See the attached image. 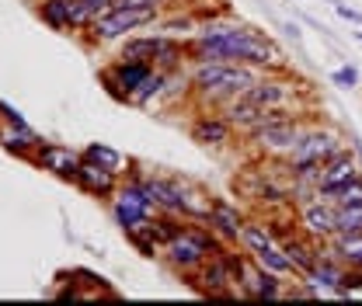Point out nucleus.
Wrapping results in <instances>:
<instances>
[{"mask_svg":"<svg viewBox=\"0 0 362 306\" xmlns=\"http://www.w3.org/2000/svg\"><path fill=\"white\" fill-rule=\"evenodd\" d=\"M188 45V63H240V66H255V70H289L282 49L272 42L265 32L240 25V21H202L199 32L192 39H185Z\"/></svg>","mask_w":362,"mask_h":306,"instance_id":"nucleus-1","label":"nucleus"},{"mask_svg":"<svg viewBox=\"0 0 362 306\" xmlns=\"http://www.w3.org/2000/svg\"><path fill=\"white\" fill-rule=\"evenodd\" d=\"M265 70L240 66V63H188V84L199 105L223 108L233 98L247 94V88L262 77Z\"/></svg>","mask_w":362,"mask_h":306,"instance_id":"nucleus-2","label":"nucleus"},{"mask_svg":"<svg viewBox=\"0 0 362 306\" xmlns=\"http://www.w3.org/2000/svg\"><path fill=\"white\" fill-rule=\"evenodd\" d=\"M345 150H349L345 146V136L338 129H331L327 122H310L303 129V136L296 139V146L282 157V164H286L289 177H317V171L327 160H334Z\"/></svg>","mask_w":362,"mask_h":306,"instance_id":"nucleus-3","label":"nucleus"},{"mask_svg":"<svg viewBox=\"0 0 362 306\" xmlns=\"http://www.w3.org/2000/svg\"><path fill=\"white\" fill-rule=\"evenodd\" d=\"M220 247H223V240H220L206 223H199V219H185L178 233L164 244L160 258L171 264L181 278H192V275L202 268V261H206L209 254H216Z\"/></svg>","mask_w":362,"mask_h":306,"instance_id":"nucleus-4","label":"nucleus"},{"mask_svg":"<svg viewBox=\"0 0 362 306\" xmlns=\"http://www.w3.org/2000/svg\"><path fill=\"white\" fill-rule=\"evenodd\" d=\"M164 18V7L157 4H139V7H108L101 18H94L88 28L90 42H115V39H129L133 32L157 25Z\"/></svg>","mask_w":362,"mask_h":306,"instance_id":"nucleus-5","label":"nucleus"},{"mask_svg":"<svg viewBox=\"0 0 362 306\" xmlns=\"http://www.w3.org/2000/svg\"><path fill=\"white\" fill-rule=\"evenodd\" d=\"M108 213L115 219V226H122L126 237H133V233H139L160 209L153 206V199L146 195V188L139 184V177L129 175V177H122V184H119L115 195L108 199Z\"/></svg>","mask_w":362,"mask_h":306,"instance_id":"nucleus-6","label":"nucleus"},{"mask_svg":"<svg viewBox=\"0 0 362 306\" xmlns=\"http://www.w3.org/2000/svg\"><path fill=\"white\" fill-rule=\"evenodd\" d=\"M247 98L258 101L262 108H296L300 98H307V88L296 84L289 77V70H272V73H262L251 88H247ZM300 112V108H296Z\"/></svg>","mask_w":362,"mask_h":306,"instance_id":"nucleus-7","label":"nucleus"},{"mask_svg":"<svg viewBox=\"0 0 362 306\" xmlns=\"http://www.w3.org/2000/svg\"><path fill=\"white\" fill-rule=\"evenodd\" d=\"M237 286H240V296H247V300H282L286 289H289L286 278H279L275 271L262 268L247 251H244V261H240Z\"/></svg>","mask_w":362,"mask_h":306,"instance_id":"nucleus-8","label":"nucleus"},{"mask_svg":"<svg viewBox=\"0 0 362 306\" xmlns=\"http://www.w3.org/2000/svg\"><path fill=\"white\" fill-rule=\"evenodd\" d=\"M300 230L310 233L314 240H331L338 233V206L327 195H310L307 202H300Z\"/></svg>","mask_w":362,"mask_h":306,"instance_id":"nucleus-9","label":"nucleus"},{"mask_svg":"<svg viewBox=\"0 0 362 306\" xmlns=\"http://www.w3.org/2000/svg\"><path fill=\"white\" fill-rule=\"evenodd\" d=\"M81 160H84V153H77V150H70V146H63V143H45V139L39 143V150L32 153V164H35V167L63 177V181H70V184H74V177H77Z\"/></svg>","mask_w":362,"mask_h":306,"instance_id":"nucleus-10","label":"nucleus"},{"mask_svg":"<svg viewBox=\"0 0 362 306\" xmlns=\"http://www.w3.org/2000/svg\"><path fill=\"white\" fill-rule=\"evenodd\" d=\"M136 175V171H133ZM139 184L146 188V195L153 199V206L160 213H171V216H181V202H185V181L188 177H160V175H136ZM185 219V216H181Z\"/></svg>","mask_w":362,"mask_h":306,"instance_id":"nucleus-11","label":"nucleus"},{"mask_svg":"<svg viewBox=\"0 0 362 306\" xmlns=\"http://www.w3.org/2000/svg\"><path fill=\"white\" fill-rule=\"evenodd\" d=\"M74 184L90 195V199H112L115 195V188L122 184V175H115L112 167H105V164H98V160H81V167H77V177H74Z\"/></svg>","mask_w":362,"mask_h":306,"instance_id":"nucleus-12","label":"nucleus"},{"mask_svg":"<svg viewBox=\"0 0 362 306\" xmlns=\"http://www.w3.org/2000/svg\"><path fill=\"white\" fill-rule=\"evenodd\" d=\"M188 136H192V143H199V146H213V150H220V146H230L233 143V136L237 129L230 126L223 119V112H199L195 119H192V126H188Z\"/></svg>","mask_w":362,"mask_h":306,"instance_id":"nucleus-13","label":"nucleus"},{"mask_svg":"<svg viewBox=\"0 0 362 306\" xmlns=\"http://www.w3.org/2000/svg\"><path fill=\"white\" fill-rule=\"evenodd\" d=\"M356 177H362V164L352 150H345V153H338L334 160H327V164L317 171V192H320V195H331L334 188H341V184H349V181H356Z\"/></svg>","mask_w":362,"mask_h":306,"instance_id":"nucleus-14","label":"nucleus"},{"mask_svg":"<svg viewBox=\"0 0 362 306\" xmlns=\"http://www.w3.org/2000/svg\"><path fill=\"white\" fill-rule=\"evenodd\" d=\"M244 223H247V216H244V213H240V206H237V202H230V199H216V202H213V209H209V219H206V226H209L223 244H237V240H240Z\"/></svg>","mask_w":362,"mask_h":306,"instance_id":"nucleus-15","label":"nucleus"},{"mask_svg":"<svg viewBox=\"0 0 362 306\" xmlns=\"http://www.w3.org/2000/svg\"><path fill=\"white\" fill-rule=\"evenodd\" d=\"M39 136L32 126H14V122H0V146L21 160H32V153L39 150Z\"/></svg>","mask_w":362,"mask_h":306,"instance_id":"nucleus-16","label":"nucleus"},{"mask_svg":"<svg viewBox=\"0 0 362 306\" xmlns=\"http://www.w3.org/2000/svg\"><path fill=\"white\" fill-rule=\"evenodd\" d=\"M237 244L255 258V254L269 251V247H275V244H282V237H279V230L272 226L269 219H247L244 230H240V240H237Z\"/></svg>","mask_w":362,"mask_h":306,"instance_id":"nucleus-17","label":"nucleus"},{"mask_svg":"<svg viewBox=\"0 0 362 306\" xmlns=\"http://www.w3.org/2000/svg\"><path fill=\"white\" fill-rule=\"evenodd\" d=\"M220 112H223L226 122H230V126L237 129V136H244V132L251 129V126H258V119H262V115H265L269 108H262L258 101H251L247 94H240V98H233L230 105H223Z\"/></svg>","mask_w":362,"mask_h":306,"instance_id":"nucleus-18","label":"nucleus"},{"mask_svg":"<svg viewBox=\"0 0 362 306\" xmlns=\"http://www.w3.org/2000/svg\"><path fill=\"white\" fill-rule=\"evenodd\" d=\"M160 42H164V32H143V35L133 32L129 39H122L119 59H129V63H153Z\"/></svg>","mask_w":362,"mask_h":306,"instance_id":"nucleus-19","label":"nucleus"},{"mask_svg":"<svg viewBox=\"0 0 362 306\" xmlns=\"http://www.w3.org/2000/svg\"><path fill=\"white\" fill-rule=\"evenodd\" d=\"M84 157L105 164V167H112L115 175H122V177H129L136 171L133 157H126L122 150H115V146H108V143H88V146H84Z\"/></svg>","mask_w":362,"mask_h":306,"instance_id":"nucleus-20","label":"nucleus"},{"mask_svg":"<svg viewBox=\"0 0 362 306\" xmlns=\"http://www.w3.org/2000/svg\"><path fill=\"white\" fill-rule=\"evenodd\" d=\"M213 202H216V195H209L202 184H195V181H185V202H181V216L185 219H199V223H206L209 219V209H213Z\"/></svg>","mask_w":362,"mask_h":306,"instance_id":"nucleus-21","label":"nucleus"},{"mask_svg":"<svg viewBox=\"0 0 362 306\" xmlns=\"http://www.w3.org/2000/svg\"><path fill=\"white\" fill-rule=\"evenodd\" d=\"M74 4L77 0H39V18L52 32H74Z\"/></svg>","mask_w":362,"mask_h":306,"instance_id":"nucleus-22","label":"nucleus"},{"mask_svg":"<svg viewBox=\"0 0 362 306\" xmlns=\"http://www.w3.org/2000/svg\"><path fill=\"white\" fill-rule=\"evenodd\" d=\"M331 247L349 268H362V233H334Z\"/></svg>","mask_w":362,"mask_h":306,"instance_id":"nucleus-23","label":"nucleus"},{"mask_svg":"<svg viewBox=\"0 0 362 306\" xmlns=\"http://www.w3.org/2000/svg\"><path fill=\"white\" fill-rule=\"evenodd\" d=\"M199 18L188 11V14H168V18H160L157 21V32H164V35H175V39H192L195 32H199Z\"/></svg>","mask_w":362,"mask_h":306,"instance_id":"nucleus-24","label":"nucleus"},{"mask_svg":"<svg viewBox=\"0 0 362 306\" xmlns=\"http://www.w3.org/2000/svg\"><path fill=\"white\" fill-rule=\"evenodd\" d=\"M255 261L262 264V268H269V271H275L279 278H296V268H293V261L286 258L282 244H275V247H269V251L255 254Z\"/></svg>","mask_w":362,"mask_h":306,"instance_id":"nucleus-25","label":"nucleus"},{"mask_svg":"<svg viewBox=\"0 0 362 306\" xmlns=\"http://www.w3.org/2000/svg\"><path fill=\"white\" fill-rule=\"evenodd\" d=\"M338 209H349V206H362V177L356 181H349V184H341V188H334L331 195H327Z\"/></svg>","mask_w":362,"mask_h":306,"instance_id":"nucleus-26","label":"nucleus"},{"mask_svg":"<svg viewBox=\"0 0 362 306\" xmlns=\"http://www.w3.org/2000/svg\"><path fill=\"white\" fill-rule=\"evenodd\" d=\"M331 84L341 88V90H356V88H362V77H359V70H356L352 63H345V66L331 70Z\"/></svg>","mask_w":362,"mask_h":306,"instance_id":"nucleus-27","label":"nucleus"},{"mask_svg":"<svg viewBox=\"0 0 362 306\" xmlns=\"http://www.w3.org/2000/svg\"><path fill=\"white\" fill-rule=\"evenodd\" d=\"M338 233H362V206L338 209Z\"/></svg>","mask_w":362,"mask_h":306,"instance_id":"nucleus-28","label":"nucleus"},{"mask_svg":"<svg viewBox=\"0 0 362 306\" xmlns=\"http://www.w3.org/2000/svg\"><path fill=\"white\" fill-rule=\"evenodd\" d=\"M331 4H334V11H338V18H341V21H349V25H359V28H362V11L349 7V4H341V0H331Z\"/></svg>","mask_w":362,"mask_h":306,"instance_id":"nucleus-29","label":"nucleus"},{"mask_svg":"<svg viewBox=\"0 0 362 306\" xmlns=\"http://www.w3.org/2000/svg\"><path fill=\"white\" fill-rule=\"evenodd\" d=\"M0 122H14V126H28L25 122V115L14 108V105H7V101H0Z\"/></svg>","mask_w":362,"mask_h":306,"instance_id":"nucleus-30","label":"nucleus"},{"mask_svg":"<svg viewBox=\"0 0 362 306\" xmlns=\"http://www.w3.org/2000/svg\"><path fill=\"white\" fill-rule=\"evenodd\" d=\"M349 139H352V153H356V157H359V164H362V139H359V136H356V132H352V136H349Z\"/></svg>","mask_w":362,"mask_h":306,"instance_id":"nucleus-31","label":"nucleus"},{"mask_svg":"<svg viewBox=\"0 0 362 306\" xmlns=\"http://www.w3.org/2000/svg\"><path fill=\"white\" fill-rule=\"evenodd\" d=\"M143 4H157V7H164V11H168V7H171L175 0H143Z\"/></svg>","mask_w":362,"mask_h":306,"instance_id":"nucleus-32","label":"nucleus"},{"mask_svg":"<svg viewBox=\"0 0 362 306\" xmlns=\"http://www.w3.org/2000/svg\"><path fill=\"white\" fill-rule=\"evenodd\" d=\"M356 39H359V42H362V32H356Z\"/></svg>","mask_w":362,"mask_h":306,"instance_id":"nucleus-33","label":"nucleus"},{"mask_svg":"<svg viewBox=\"0 0 362 306\" xmlns=\"http://www.w3.org/2000/svg\"><path fill=\"white\" fill-rule=\"evenodd\" d=\"M300 4H303V0H300Z\"/></svg>","mask_w":362,"mask_h":306,"instance_id":"nucleus-34","label":"nucleus"}]
</instances>
